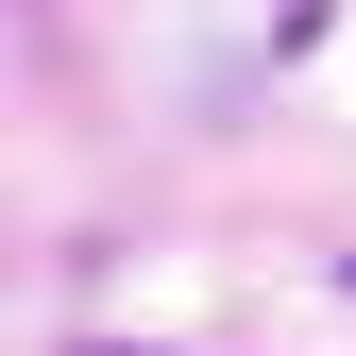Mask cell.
Instances as JSON below:
<instances>
[{
	"mask_svg": "<svg viewBox=\"0 0 356 356\" xmlns=\"http://www.w3.org/2000/svg\"><path fill=\"white\" fill-rule=\"evenodd\" d=\"M85 356H136V339H85Z\"/></svg>",
	"mask_w": 356,
	"mask_h": 356,
	"instance_id": "1",
	"label": "cell"
}]
</instances>
